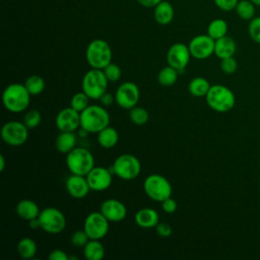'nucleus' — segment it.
Wrapping results in <instances>:
<instances>
[{
  "instance_id": "f257e3e1",
  "label": "nucleus",
  "mask_w": 260,
  "mask_h": 260,
  "mask_svg": "<svg viewBox=\"0 0 260 260\" xmlns=\"http://www.w3.org/2000/svg\"><path fill=\"white\" fill-rule=\"evenodd\" d=\"M30 95L24 83H10L2 92V104L7 111L20 113L27 109L30 103Z\"/></svg>"
},
{
  "instance_id": "f03ea898",
  "label": "nucleus",
  "mask_w": 260,
  "mask_h": 260,
  "mask_svg": "<svg viewBox=\"0 0 260 260\" xmlns=\"http://www.w3.org/2000/svg\"><path fill=\"white\" fill-rule=\"evenodd\" d=\"M110 115L104 106L89 105L80 113V128L88 133H99L109 126Z\"/></svg>"
},
{
  "instance_id": "7ed1b4c3",
  "label": "nucleus",
  "mask_w": 260,
  "mask_h": 260,
  "mask_svg": "<svg viewBox=\"0 0 260 260\" xmlns=\"http://www.w3.org/2000/svg\"><path fill=\"white\" fill-rule=\"evenodd\" d=\"M205 100L207 106L218 113L231 111L236 104V96L232 89L222 84L211 85Z\"/></svg>"
},
{
  "instance_id": "20e7f679",
  "label": "nucleus",
  "mask_w": 260,
  "mask_h": 260,
  "mask_svg": "<svg viewBox=\"0 0 260 260\" xmlns=\"http://www.w3.org/2000/svg\"><path fill=\"white\" fill-rule=\"evenodd\" d=\"M112 49L108 42L102 39L92 40L86 47L85 59L91 68L104 69L112 62Z\"/></svg>"
},
{
  "instance_id": "39448f33",
  "label": "nucleus",
  "mask_w": 260,
  "mask_h": 260,
  "mask_svg": "<svg viewBox=\"0 0 260 260\" xmlns=\"http://www.w3.org/2000/svg\"><path fill=\"white\" fill-rule=\"evenodd\" d=\"M66 166L71 174L86 176L94 167L93 154L85 147L76 146L66 154Z\"/></svg>"
},
{
  "instance_id": "423d86ee",
  "label": "nucleus",
  "mask_w": 260,
  "mask_h": 260,
  "mask_svg": "<svg viewBox=\"0 0 260 260\" xmlns=\"http://www.w3.org/2000/svg\"><path fill=\"white\" fill-rule=\"evenodd\" d=\"M109 80L102 69L91 68L85 72L81 81L82 90L91 100H100L107 92Z\"/></svg>"
},
{
  "instance_id": "0eeeda50",
  "label": "nucleus",
  "mask_w": 260,
  "mask_h": 260,
  "mask_svg": "<svg viewBox=\"0 0 260 260\" xmlns=\"http://www.w3.org/2000/svg\"><path fill=\"white\" fill-rule=\"evenodd\" d=\"M143 190L151 200L157 202L164 201L166 198L170 197L173 192L170 181L159 174L147 176L143 182Z\"/></svg>"
},
{
  "instance_id": "6e6552de",
  "label": "nucleus",
  "mask_w": 260,
  "mask_h": 260,
  "mask_svg": "<svg viewBox=\"0 0 260 260\" xmlns=\"http://www.w3.org/2000/svg\"><path fill=\"white\" fill-rule=\"evenodd\" d=\"M112 172L122 180L130 181L137 178L141 172V164L134 154L123 153L113 162Z\"/></svg>"
},
{
  "instance_id": "1a4fd4ad",
  "label": "nucleus",
  "mask_w": 260,
  "mask_h": 260,
  "mask_svg": "<svg viewBox=\"0 0 260 260\" xmlns=\"http://www.w3.org/2000/svg\"><path fill=\"white\" fill-rule=\"evenodd\" d=\"M41 229L52 235L62 233L66 228V217L64 213L56 207H46L39 214Z\"/></svg>"
},
{
  "instance_id": "9d476101",
  "label": "nucleus",
  "mask_w": 260,
  "mask_h": 260,
  "mask_svg": "<svg viewBox=\"0 0 260 260\" xmlns=\"http://www.w3.org/2000/svg\"><path fill=\"white\" fill-rule=\"evenodd\" d=\"M28 128L20 121L6 122L0 131L2 140L10 146H20L28 138Z\"/></svg>"
},
{
  "instance_id": "9b49d317",
  "label": "nucleus",
  "mask_w": 260,
  "mask_h": 260,
  "mask_svg": "<svg viewBox=\"0 0 260 260\" xmlns=\"http://www.w3.org/2000/svg\"><path fill=\"white\" fill-rule=\"evenodd\" d=\"M139 98V87L132 81L122 82L115 92V103L125 110H130L137 106Z\"/></svg>"
},
{
  "instance_id": "f8f14e48",
  "label": "nucleus",
  "mask_w": 260,
  "mask_h": 260,
  "mask_svg": "<svg viewBox=\"0 0 260 260\" xmlns=\"http://www.w3.org/2000/svg\"><path fill=\"white\" fill-rule=\"evenodd\" d=\"M109 222L101 211H92L85 217L83 230L90 240H102L109 232Z\"/></svg>"
},
{
  "instance_id": "ddd939ff",
  "label": "nucleus",
  "mask_w": 260,
  "mask_h": 260,
  "mask_svg": "<svg viewBox=\"0 0 260 260\" xmlns=\"http://www.w3.org/2000/svg\"><path fill=\"white\" fill-rule=\"evenodd\" d=\"M191 57L189 47L183 43H176L172 45L167 52L168 65L176 68L180 74H182L189 64Z\"/></svg>"
},
{
  "instance_id": "4468645a",
  "label": "nucleus",
  "mask_w": 260,
  "mask_h": 260,
  "mask_svg": "<svg viewBox=\"0 0 260 260\" xmlns=\"http://www.w3.org/2000/svg\"><path fill=\"white\" fill-rule=\"evenodd\" d=\"M215 41L206 35L195 36L189 43L188 47L191 56L197 60H204L214 54Z\"/></svg>"
},
{
  "instance_id": "2eb2a0df",
  "label": "nucleus",
  "mask_w": 260,
  "mask_h": 260,
  "mask_svg": "<svg viewBox=\"0 0 260 260\" xmlns=\"http://www.w3.org/2000/svg\"><path fill=\"white\" fill-rule=\"evenodd\" d=\"M55 123L60 132H74L80 128V113L71 107L64 108L57 114Z\"/></svg>"
},
{
  "instance_id": "dca6fc26",
  "label": "nucleus",
  "mask_w": 260,
  "mask_h": 260,
  "mask_svg": "<svg viewBox=\"0 0 260 260\" xmlns=\"http://www.w3.org/2000/svg\"><path fill=\"white\" fill-rule=\"evenodd\" d=\"M112 173L104 167H93L85 176L90 190L98 192L107 190L112 185Z\"/></svg>"
},
{
  "instance_id": "f3484780",
  "label": "nucleus",
  "mask_w": 260,
  "mask_h": 260,
  "mask_svg": "<svg viewBox=\"0 0 260 260\" xmlns=\"http://www.w3.org/2000/svg\"><path fill=\"white\" fill-rule=\"evenodd\" d=\"M100 211L110 222H120L127 215V208L123 202L118 199H107L101 204Z\"/></svg>"
},
{
  "instance_id": "a211bd4d",
  "label": "nucleus",
  "mask_w": 260,
  "mask_h": 260,
  "mask_svg": "<svg viewBox=\"0 0 260 260\" xmlns=\"http://www.w3.org/2000/svg\"><path fill=\"white\" fill-rule=\"evenodd\" d=\"M68 194L74 199H82L87 196L90 188L85 176L71 174L65 183Z\"/></svg>"
},
{
  "instance_id": "6ab92c4d",
  "label": "nucleus",
  "mask_w": 260,
  "mask_h": 260,
  "mask_svg": "<svg viewBox=\"0 0 260 260\" xmlns=\"http://www.w3.org/2000/svg\"><path fill=\"white\" fill-rule=\"evenodd\" d=\"M134 220L135 223L142 229H152L159 222V215L155 209L143 207L135 213Z\"/></svg>"
},
{
  "instance_id": "aec40b11",
  "label": "nucleus",
  "mask_w": 260,
  "mask_h": 260,
  "mask_svg": "<svg viewBox=\"0 0 260 260\" xmlns=\"http://www.w3.org/2000/svg\"><path fill=\"white\" fill-rule=\"evenodd\" d=\"M237 52V44L235 40L228 35L215 40V45H214V55L219 58H228V57H233Z\"/></svg>"
},
{
  "instance_id": "412c9836",
  "label": "nucleus",
  "mask_w": 260,
  "mask_h": 260,
  "mask_svg": "<svg viewBox=\"0 0 260 260\" xmlns=\"http://www.w3.org/2000/svg\"><path fill=\"white\" fill-rule=\"evenodd\" d=\"M16 214L23 220H30L39 216L41 210L39 205L30 199H22L20 200L15 207Z\"/></svg>"
},
{
  "instance_id": "4be33fe9",
  "label": "nucleus",
  "mask_w": 260,
  "mask_h": 260,
  "mask_svg": "<svg viewBox=\"0 0 260 260\" xmlns=\"http://www.w3.org/2000/svg\"><path fill=\"white\" fill-rule=\"evenodd\" d=\"M77 136L74 132H60L55 140L56 149L63 154H67L76 147Z\"/></svg>"
},
{
  "instance_id": "5701e85b",
  "label": "nucleus",
  "mask_w": 260,
  "mask_h": 260,
  "mask_svg": "<svg viewBox=\"0 0 260 260\" xmlns=\"http://www.w3.org/2000/svg\"><path fill=\"white\" fill-rule=\"evenodd\" d=\"M153 16L158 24L167 25L172 22L174 18V8L168 1L162 0L154 7Z\"/></svg>"
},
{
  "instance_id": "b1692460",
  "label": "nucleus",
  "mask_w": 260,
  "mask_h": 260,
  "mask_svg": "<svg viewBox=\"0 0 260 260\" xmlns=\"http://www.w3.org/2000/svg\"><path fill=\"white\" fill-rule=\"evenodd\" d=\"M118 140L119 134L114 127L107 126L98 133V143L103 148H113L118 143Z\"/></svg>"
},
{
  "instance_id": "393cba45",
  "label": "nucleus",
  "mask_w": 260,
  "mask_h": 260,
  "mask_svg": "<svg viewBox=\"0 0 260 260\" xmlns=\"http://www.w3.org/2000/svg\"><path fill=\"white\" fill-rule=\"evenodd\" d=\"M106 250L100 240H89L83 247V255L87 260H102Z\"/></svg>"
},
{
  "instance_id": "a878e982",
  "label": "nucleus",
  "mask_w": 260,
  "mask_h": 260,
  "mask_svg": "<svg viewBox=\"0 0 260 260\" xmlns=\"http://www.w3.org/2000/svg\"><path fill=\"white\" fill-rule=\"evenodd\" d=\"M210 86L211 85L206 78L197 76L190 80V82L188 84V90L193 96L202 98L207 94Z\"/></svg>"
},
{
  "instance_id": "bb28decb",
  "label": "nucleus",
  "mask_w": 260,
  "mask_h": 260,
  "mask_svg": "<svg viewBox=\"0 0 260 260\" xmlns=\"http://www.w3.org/2000/svg\"><path fill=\"white\" fill-rule=\"evenodd\" d=\"M16 251L21 258L30 259L36 256L38 247L36 242L32 239L24 237L18 241L16 246Z\"/></svg>"
},
{
  "instance_id": "cd10ccee",
  "label": "nucleus",
  "mask_w": 260,
  "mask_h": 260,
  "mask_svg": "<svg viewBox=\"0 0 260 260\" xmlns=\"http://www.w3.org/2000/svg\"><path fill=\"white\" fill-rule=\"evenodd\" d=\"M229 25L222 18H215L211 20L207 26V35L214 41L226 36Z\"/></svg>"
},
{
  "instance_id": "c85d7f7f",
  "label": "nucleus",
  "mask_w": 260,
  "mask_h": 260,
  "mask_svg": "<svg viewBox=\"0 0 260 260\" xmlns=\"http://www.w3.org/2000/svg\"><path fill=\"white\" fill-rule=\"evenodd\" d=\"M179 74L180 73L176 68L168 65L159 70L157 74V81L162 86H172L177 82Z\"/></svg>"
},
{
  "instance_id": "c756f323",
  "label": "nucleus",
  "mask_w": 260,
  "mask_h": 260,
  "mask_svg": "<svg viewBox=\"0 0 260 260\" xmlns=\"http://www.w3.org/2000/svg\"><path fill=\"white\" fill-rule=\"evenodd\" d=\"M235 11L241 19L250 21L255 17L256 6L250 0H239Z\"/></svg>"
},
{
  "instance_id": "7c9ffc66",
  "label": "nucleus",
  "mask_w": 260,
  "mask_h": 260,
  "mask_svg": "<svg viewBox=\"0 0 260 260\" xmlns=\"http://www.w3.org/2000/svg\"><path fill=\"white\" fill-rule=\"evenodd\" d=\"M24 85L31 95H38L44 91L46 84L44 78L41 75L32 74L25 79Z\"/></svg>"
},
{
  "instance_id": "2f4dec72",
  "label": "nucleus",
  "mask_w": 260,
  "mask_h": 260,
  "mask_svg": "<svg viewBox=\"0 0 260 260\" xmlns=\"http://www.w3.org/2000/svg\"><path fill=\"white\" fill-rule=\"evenodd\" d=\"M129 118L133 124L137 126H142L148 122L149 114L144 108L135 106L132 109H130Z\"/></svg>"
},
{
  "instance_id": "473e14b6",
  "label": "nucleus",
  "mask_w": 260,
  "mask_h": 260,
  "mask_svg": "<svg viewBox=\"0 0 260 260\" xmlns=\"http://www.w3.org/2000/svg\"><path fill=\"white\" fill-rule=\"evenodd\" d=\"M89 96L82 90L72 95L70 100V107L81 113L89 106Z\"/></svg>"
},
{
  "instance_id": "72a5a7b5",
  "label": "nucleus",
  "mask_w": 260,
  "mask_h": 260,
  "mask_svg": "<svg viewBox=\"0 0 260 260\" xmlns=\"http://www.w3.org/2000/svg\"><path fill=\"white\" fill-rule=\"evenodd\" d=\"M41 120H42V116L41 113L38 110H29L27 111L24 115H23V119L22 122L24 123V125L28 128V129H34L36 127H38L41 124Z\"/></svg>"
},
{
  "instance_id": "f704fd0d",
  "label": "nucleus",
  "mask_w": 260,
  "mask_h": 260,
  "mask_svg": "<svg viewBox=\"0 0 260 260\" xmlns=\"http://www.w3.org/2000/svg\"><path fill=\"white\" fill-rule=\"evenodd\" d=\"M103 71H104L107 79L109 80V82L118 81L122 76V70H121L120 66L114 62H111L110 64H108L103 69Z\"/></svg>"
},
{
  "instance_id": "c9c22d12",
  "label": "nucleus",
  "mask_w": 260,
  "mask_h": 260,
  "mask_svg": "<svg viewBox=\"0 0 260 260\" xmlns=\"http://www.w3.org/2000/svg\"><path fill=\"white\" fill-rule=\"evenodd\" d=\"M248 34L253 42L260 45V16H255L249 21Z\"/></svg>"
},
{
  "instance_id": "e433bc0d",
  "label": "nucleus",
  "mask_w": 260,
  "mask_h": 260,
  "mask_svg": "<svg viewBox=\"0 0 260 260\" xmlns=\"http://www.w3.org/2000/svg\"><path fill=\"white\" fill-rule=\"evenodd\" d=\"M89 237L86 234V232L84 230H78L75 231L71 237H70V242L74 247H78V248H83L87 242L89 241Z\"/></svg>"
},
{
  "instance_id": "4c0bfd02",
  "label": "nucleus",
  "mask_w": 260,
  "mask_h": 260,
  "mask_svg": "<svg viewBox=\"0 0 260 260\" xmlns=\"http://www.w3.org/2000/svg\"><path fill=\"white\" fill-rule=\"evenodd\" d=\"M220 69L225 74H234L238 69V62L234 56L220 59Z\"/></svg>"
},
{
  "instance_id": "58836bf2",
  "label": "nucleus",
  "mask_w": 260,
  "mask_h": 260,
  "mask_svg": "<svg viewBox=\"0 0 260 260\" xmlns=\"http://www.w3.org/2000/svg\"><path fill=\"white\" fill-rule=\"evenodd\" d=\"M213 2L217 8L228 12V11L235 10L239 0H213Z\"/></svg>"
},
{
  "instance_id": "ea45409f",
  "label": "nucleus",
  "mask_w": 260,
  "mask_h": 260,
  "mask_svg": "<svg viewBox=\"0 0 260 260\" xmlns=\"http://www.w3.org/2000/svg\"><path fill=\"white\" fill-rule=\"evenodd\" d=\"M161 208H162V210H164L166 213L172 214V213H174V212L177 210V208H178L177 201H176L174 198H172V197L170 196V197L166 198L164 201H161Z\"/></svg>"
},
{
  "instance_id": "a19ab883",
  "label": "nucleus",
  "mask_w": 260,
  "mask_h": 260,
  "mask_svg": "<svg viewBox=\"0 0 260 260\" xmlns=\"http://www.w3.org/2000/svg\"><path fill=\"white\" fill-rule=\"evenodd\" d=\"M155 231H156V234L161 238H168L173 233L172 226L167 222H158L155 226Z\"/></svg>"
},
{
  "instance_id": "79ce46f5",
  "label": "nucleus",
  "mask_w": 260,
  "mask_h": 260,
  "mask_svg": "<svg viewBox=\"0 0 260 260\" xmlns=\"http://www.w3.org/2000/svg\"><path fill=\"white\" fill-rule=\"evenodd\" d=\"M48 258L51 260H69V255L61 249H55L50 252Z\"/></svg>"
},
{
  "instance_id": "37998d69",
  "label": "nucleus",
  "mask_w": 260,
  "mask_h": 260,
  "mask_svg": "<svg viewBox=\"0 0 260 260\" xmlns=\"http://www.w3.org/2000/svg\"><path fill=\"white\" fill-rule=\"evenodd\" d=\"M104 107H110L115 102V95L110 92H105L99 100Z\"/></svg>"
},
{
  "instance_id": "c03bdc74",
  "label": "nucleus",
  "mask_w": 260,
  "mask_h": 260,
  "mask_svg": "<svg viewBox=\"0 0 260 260\" xmlns=\"http://www.w3.org/2000/svg\"><path fill=\"white\" fill-rule=\"evenodd\" d=\"M141 6L143 7H147V8H151V7H155L159 2H161L162 0H136Z\"/></svg>"
},
{
  "instance_id": "a18cd8bd",
  "label": "nucleus",
  "mask_w": 260,
  "mask_h": 260,
  "mask_svg": "<svg viewBox=\"0 0 260 260\" xmlns=\"http://www.w3.org/2000/svg\"><path fill=\"white\" fill-rule=\"evenodd\" d=\"M28 225L31 230H38V229H41V222H40V219L39 217H36V218H32L30 220H28Z\"/></svg>"
},
{
  "instance_id": "49530a36",
  "label": "nucleus",
  "mask_w": 260,
  "mask_h": 260,
  "mask_svg": "<svg viewBox=\"0 0 260 260\" xmlns=\"http://www.w3.org/2000/svg\"><path fill=\"white\" fill-rule=\"evenodd\" d=\"M5 169V157L3 154H0V172H3Z\"/></svg>"
},
{
  "instance_id": "de8ad7c7",
  "label": "nucleus",
  "mask_w": 260,
  "mask_h": 260,
  "mask_svg": "<svg viewBox=\"0 0 260 260\" xmlns=\"http://www.w3.org/2000/svg\"><path fill=\"white\" fill-rule=\"evenodd\" d=\"M256 7H260V0H250Z\"/></svg>"
}]
</instances>
